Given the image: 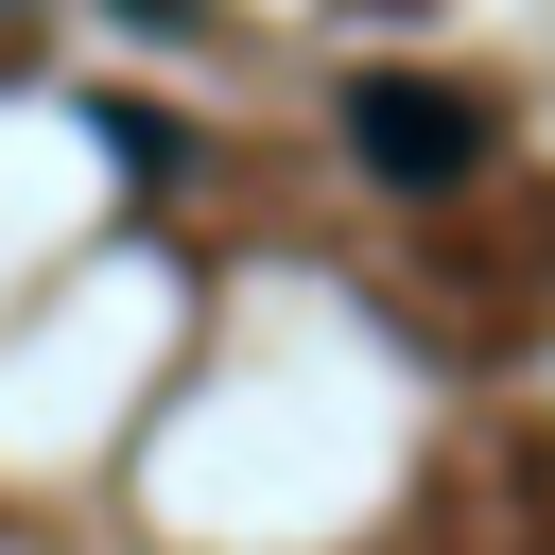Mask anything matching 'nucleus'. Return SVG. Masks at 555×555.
<instances>
[{
    "mask_svg": "<svg viewBox=\"0 0 555 555\" xmlns=\"http://www.w3.org/2000/svg\"><path fill=\"white\" fill-rule=\"evenodd\" d=\"M347 156L382 173V191H468L486 173V104L451 87V69H347Z\"/></svg>",
    "mask_w": 555,
    "mask_h": 555,
    "instance_id": "nucleus-1",
    "label": "nucleus"
}]
</instances>
